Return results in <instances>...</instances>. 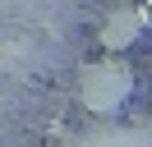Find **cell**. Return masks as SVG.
<instances>
[{
    "instance_id": "1",
    "label": "cell",
    "mask_w": 152,
    "mask_h": 147,
    "mask_svg": "<svg viewBox=\"0 0 152 147\" xmlns=\"http://www.w3.org/2000/svg\"><path fill=\"white\" fill-rule=\"evenodd\" d=\"M134 97V69L111 55V60H88L78 69V101H83L92 115H115L124 110Z\"/></svg>"
},
{
    "instance_id": "2",
    "label": "cell",
    "mask_w": 152,
    "mask_h": 147,
    "mask_svg": "<svg viewBox=\"0 0 152 147\" xmlns=\"http://www.w3.org/2000/svg\"><path fill=\"white\" fill-rule=\"evenodd\" d=\"M148 32L143 28V18H138V5H120V9H111V14L102 18V32H97V41H102V51H111V55H124L138 37Z\"/></svg>"
}]
</instances>
